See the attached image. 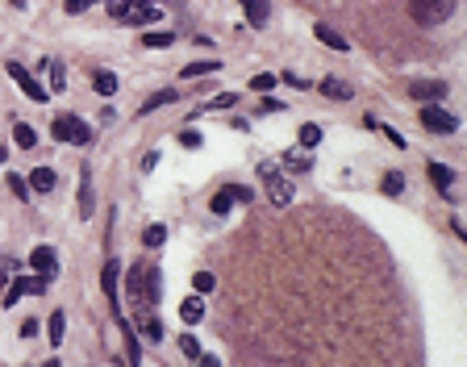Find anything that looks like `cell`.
I'll list each match as a JSON object with an SVG mask.
<instances>
[{
    "instance_id": "6da1fadb",
    "label": "cell",
    "mask_w": 467,
    "mask_h": 367,
    "mask_svg": "<svg viewBox=\"0 0 467 367\" xmlns=\"http://www.w3.org/2000/svg\"><path fill=\"white\" fill-rule=\"evenodd\" d=\"M125 296H130V309L138 313V318H146V313L163 300V276H159V268L134 263L130 276H125Z\"/></svg>"
},
{
    "instance_id": "7a4b0ae2",
    "label": "cell",
    "mask_w": 467,
    "mask_h": 367,
    "mask_svg": "<svg viewBox=\"0 0 467 367\" xmlns=\"http://www.w3.org/2000/svg\"><path fill=\"white\" fill-rule=\"evenodd\" d=\"M459 0H409V17L418 21V25H442L451 21Z\"/></svg>"
},
{
    "instance_id": "3957f363",
    "label": "cell",
    "mask_w": 467,
    "mask_h": 367,
    "mask_svg": "<svg viewBox=\"0 0 467 367\" xmlns=\"http://www.w3.org/2000/svg\"><path fill=\"white\" fill-rule=\"evenodd\" d=\"M46 288H50V276H42V272H38V276H17V280L9 284V292H5V300H0V305L13 309L21 296H42Z\"/></svg>"
},
{
    "instance_id": "277c9868",
    "label": "cell",
    "mask_w": 467,
    "mask_h": 367,
    "mask_svg": "<svg viewBox=\"0 0 467 367\" xmlns=\"http://www.w3.org/2000/svg\"><path fill=\"white\" fill-rule=\"evenodd\" d=\"M259 180H263L267 184V196L284 209V204H292V180L288 176H280L272 163H259Z\"/></svg>"
},
{
    "instance_id": "5b68a950",
    "label": "cell",
    "mask_w": 467,
    "mask_h": 367,
    "mask_svg": "<svg viewBox=\"0 0 467 367\" xmlns=\"http://www.w3.org/2000/svg\"><path fill=\"white\" fill-rule=\"evenodd\" d=\"M55 138L59 142H71V146H88L92 142V130L80 117H55Z\"/></svg>"
},
{
    "instance_id": "8992f818",
    "label": "cell",
    "mask_w": 467,
    "mask_h": 367,
    "mask_svg": "<svg viewBox=\"0 0 467 367\" xmlns=\"http://www.w3.org/2000/svg\"><path fill=\"white\" fill-rule=\"evenodd\" d=\"M5 71H9V75L17 80V88H21V92H25L29 100H38V104H46V100H50V88H42V84H38V75H29V71H25L21 63H9Z\"/></svg>"
},
{
    "instance_id": "52a82bcc",
    "label": "cell",
    "mask_w": 467,
    "mask_h": 367,
    "mask_svg": "<svg viewBox=\"0 0 467 367\" xmlns=\"http://www.w3.org/2000/svg\"><path fill=\"white\" fill-rule=\"evenodd\" d=\"M422 126H426L430 134H455V130H459V121H455L446 109H438V104H426V109H422Z\"/></svg>"
},
{
    "instance_id": "ba28073f",
    "label": "cell",
    "mask_w": 467,
    "mask_h": 367,
    "mask_svg": "<svg viewBox=\"0 0 467 367\" xmlns=\"http://www.w3.org/2000/svg\"><path fill=\"white\" fill-rule=\"evenodd\" d=\"M117 259H109L105 263V272H100V288H105V296H109V305H113V313H121V288H117Z\"/></svg>"
},
{
    "instance_id": "9c48e42d",
    "label": "cell",
    "mask_w": 467,
    "mask_h": 367,
    "mask_svg": "<svg viewBox=\"0 0 467 367\" xmlns=\"http://www.w3.org/2000/svg\"><path fill=\"white\" fill-rule=\"evenodd\" d=\"M96 213V196H92V171L88 167H80V217L88 222Z\"/></svg>"
},
{
    "instance_id": "30bf717a",
    "label": "cell",
    "mask_w": 467,
    "mask_h": 367,
    "mask_svg": "<svg viewBox=\"0 0 467 367\" xmlns=\"http://www.w3.org/2000/svg\"><path fill=\"white\" fill-rule=\"evenodd\" d=\"M29 263L42 272V276H50L55 280V272H59V259H55V246H34V254H29Z\"/></svg>"
},
{
    "instance_id": "8fae6325",
    "label": "cell",
    "mask_w": 467,
    "mask_h": 367,
    "mask_svg": "<svg viewBox=\"0 0 467 367\" xmlns=\"http://www.w3.org/2000/svg\"><path fill=\"white\" fill-rule=\"evenodd\" d=\"M409 96H418V100H426V104H438V100L446 96V84H442V80H422V84L409 88Z\"/></svg>"
},
{
    "instance_id": "7c38bea8",
    "label": "cell",
    "mask_w": 467,
    "mask_h": 367,
    "mask_svg": "<svg viewBox=\"0 0 467 367\" xmlns=\"http://www.w3.org/2000/svg\"><path fill=\"white\" fill-rule=\"evenodd\" d=\"M200 318H204V300H200V292L188 296V300H180V322H184V326H196Z\"/></svg>"
},
{
    "instance_id": "4fadbf2b",
    "label": "cell",
    "mask_w": 467,
    "mask_h": 367,
    "mask_svg": "<svg viewBox=\"0 0 467 367\" xmlns=\"http://www.w3.org/2000/svg\"><path fill=\"white\" fill-rule=\"evenodd\" d=\"M267 17H272V5H267V0H246V21H250L254 29H263Z\"/></svg>"
},
{
    "instance_id": "5bb4252c",
    "label": "cell",
    "mask_w": 467,
    "mask_h": 367,
    "mask_svg": "<svg viewBox=\"0 0 467 367\" xmlns=\"http://www.w3.org/2000/svg\"><path fill=\"white\" fill-rule=\"evenodd\" d=\"M426 176H430V184H434V188H442V192L451 196V184H455V171H451V167H442V163H430V167H426Z\"/></svg>"
},
{
    "instance_id": "9a60e30c",
    "label": "cell",
    "mask_w": 467,
    "mask_h": 367,
    "mask_svg": "<svg viewBox=\"0 0 467 367\" xmlns=\"http://www.w3.org/2000/svg\"><path fill=\"white\" fill-rule=\"evenodd\" d=\"M234 104H238V92H221V96H213V100H204L200 109H196V117H200V113H217V109H234Z\"/></svg>"
},
{
    "instance_id": "2e32d148",
    "label": "cell",
    "mask_w": 467,
    "mask_h": 367,
    "mask_svg": "<svg viewBox=\"0 0 467 367\" xmlns=\"http://www.w3.org/2000/svg\"><path fill=\"white\" fill-rule=\"evenodd\" d=\"M130 17H134V25H150V21H159L163 13L150 5V0H142V5H130Z\"/></svg>"
},
{
    "instance_id": "e0dca14e",
    "label": "cell",
    "mask_w": 467,
    "mask_h": 367,
    "mask_svg": "<svg viewBox=\"0 0 467 367\" xmlns=\"http://www.w3.org/2000/svg\"><path fill=\"white\" fill-rule=\"evenodd\" d=\"M176 96H180L176 88H167V92H154V96H146V100H142V109H138V113H154V109H163V104H171Z\"/></svg>"
},
{
    "instance_id": "ac0fdd59",
    "label": "cell",
    "mask_w": 467,
    "mask_h": 367,
    "mask_svg": "<svg viewBox=\"0 0 467 367\" xmlns=\"http://www.w3.org/2000/svg\"><path fill=\"white\" fill-rule=\"evenodd\" d=\"M63 330H67V313H50V326H46L50 346H63Z\"/></svg>"
},
{
    "instance_id": "d6986e66",
    "label": "cell",
    "mask_w": 467,
    "mask_h": 367,
    "mask_svg": "<svg viewBox=\"0 0 467 367\" xmlns=\"http://www.w3.org/2000/svg\"><path fill=\"white\" fill-rule=\"evenodd\" d=\"M313 34H318V42H326V46H334V50H346V38H342V34H334L326 21H318V25H313Z\"/></svg>"
},
{
    "instance_id": "ffe728a7",
    "label": "cell",
    "mask_w": 467,
    "mask_h": 367,
    "mask_svg": "<svg viewBox=\"0 0 467 367\" xmlns=\"http://www.w3.org/2000/svg\"><path fill=\"white\" fill-rule=\"evenodd\" d=\"M322 92H326L330 100H350V96H355V92H350L342 80H334V75H326V80H322Z\"/></svg>"
},
{
    "instance_id": "44dd1931",
    "label": "cell",
    "mask_w": 467,
    "mask_h": 367,
    "mask_svg": "<svg viewBox=\"0 0 467 367\" xmlns=\"http://www.w3.org/2000/svg\"><path fill=\"white\" fill-rule=\"evenodd\" d=\"M171 42H176L171 29H150V34H142V46H150V50H163V46H171Z\"/></svg>"
},
{
    "instance_id": "7402d4cb",
    "label": "cell",
    "mask_w": 467,
    "mask_h": 367,
    "mask_svg": "<svg viewBox=\"0 0 467 367\" xmlns=\"http://www.w3.org/2000/svg\"><path fill=\"white\" fill-rule=\"evenodd\" d=\"M284 167L296 176V171H309V167H313V159H309L304 150H288V154H284Z\"/></svg>"
},
{
    "instance_id": "603a6c76",
    "label": "cell",
    "mask_w": 467,
    "mask_h": 367,
    "mask_svg": "<svg viewBox=\"0 0 467 367\" xmlns=\"http://www.w3.org/2000/svg\"><path fill=\"white\" fill-rule=\"evenodd\" d=\"M13 142H17L21 150H34V146H38V134H34L25 121H17V126H13Z\"/></svg>"
},
{
    "instance_id": "cb8c5ba5",
    "label": "cell",
    "mask_w": 467,
    "mask_h": 367,
    "mask_svg": "<svg viewBox=\"0 0 467 367\" xmlns=\"http://www.w3.org/2000/svg\"><path fill=\"white\" fill-rule=\"evenodd\" d=\"M217 67H221L217 59H204V63H188V67H184L180 75H184V80H196V75H213Z\"/></svg>"
},
{
    "instance_id": "d4e9b609",
    "label": "cell",
    "mask_w": 467,
    "mask_h": 367,
    "mask_svg": "<svg viewBox=\"0 0 467 367\" xmlns=\"http://www.w3.org/2000/svg\"><path fill=\"white\" fill-rule=\"evenodd\" d=\"M29 184H34L38 192H50V188H55V171H50V167H34Z\"/></svg>"
},
{
    "instance_id": "484cf974",
    "label": "cell",
    "mask_w": 467,
    "mask_h": 367,
    "mask_svg": "<svg viewBox=\"0 0 467 367\" xmlns=\"http://www.w3.org/2000/svg\"><path fill=\"white\" fill-rule=\"evenodd\" d=\"M50 92H67V67L59 59L50 63Z\"/></svg>"
},
{
    "instance_id": "4316f807",
    "label": "cell",
    "mask_w": 467,
    "mask_h": 367,
    "mask_svg": "<svg viewBox=\"0 0 467 367\" xmlns=\"http://www.w3.org/2000/svg\"><path fill=\"white\" fill-rule=\"evenodd\" d=\"M92 84H96V92H100V96H113V92H117V75H113V71H96V80H92Z\"/></svg>"
},
{
    "instance_id": "83f0119b",
    "label": "cell",
    "mask_w": 467,
    "mask_h": 367,
    "mask_svg": "<svg viewBox=\"0 0 467 367\" xmlns=\"http://www.w3.org/2000/svg\"><path fill=\"white\" fill-rule=\"evenodd\" d=\"M380 188H384L388 196H400V192H405V176H400V171H384V180H380Z\"/></svg>"
},
{
    "instance_id": "f1b7e54d",
    "label": "cell",
    "mask_w": 467,
    "mask_h": 367,
    "mask_svg": "<svg viewBox=\"0 0 467 367\" xmlns=\"http://www.w3.org/2000/svg\"><path fill=\"white\" fill-rule=\"evenodd\" d=\"M167 242V226H146V234H142V246H163Z\"/></svg>"
},
{
    "instance_id": "f546056e",
    "label": "cell",
    "mask_w": 467,
    "mask_h": 367,
    "mask_svg": "<svg viewBox=\"0 0 467 367\" xmlns=\"http://www.w3.org/2000/svg\"><path fill=\"white\" fill-rule=\"evenodd\" d=\"M230 204H234V192H230V188H221V192L209 200V209H213L217 217H226V213H230Z\"/></svg>"
},
{
    "instance_id": "4dcf8cb0",
    "label": "cell",
    "mask_w": 467,
    "mask_h": 367,
    "mask_svg": "<svg viewBox=\"0 0 467 367\" xmlns=\"http://www.w3.org/2000/svg\"><path fill=\"white\" fill-rule=\"evenodd\" d=\"M142 334H146L150 342L163 338V326H159V318H154V313H146V318H142Z\"/></svg>"
},
{
    "instance_id": "1f68e13d",
    "label": "cell",
    "mask_w": 467,
    "mask_h": 367,
    "mask_svg": "<svg viewBox=\"0 0 467 367\" xmlns=\"http://www.w3.org/2000/svg\"><path fill=\"white\" fill-rule=\"evenodd\" d=\"M318 142H322V130H318V126H300V146H304V150H313Z\"/></svg>"
},
{
    "instance_id": "d6a6232c",
    "label": "cell",
    "mask_w": 467,
    "mask_h": 367,
    "mask_svg": "<svg viewBox=\"0 0 467 367\" xmlns=\"http://www.w3.org/2000/svg\"><path fill=\"white\" fill-rule=\"evenodd\" d=\"M213 284H217L213 272H196V276H192V288H196L200 296H204V292H213Z\"/></svg>"
},
{
    "instance_id": "836d02e7",
    "label": "cell",
    "mask_w": 467,
    "mask_h": 367,
    "mask_svg": "<svg viewBox=\"0 0 467 367\" xmlns=\"http://www.w3.org/2000/svg\"><path fill=\"white\" fill-rule=\"evenodd\" d=\"M130 5H134V0H109V17L113 21H125L130 17Z\"/></svg>"
},
{
    "instance_id": "e575fe53",
    "label": "cell",
    "mask_w": 467,
    "mask_h": 367,
    "mask_svg": "<svg viewBox=\"0 0 467 367\" xmlns=\"http://www.w3.org/2000/svg\"><path fill=\"white\" fill-rule=\"evenodd\" d=\"M250 88H254V92H263V96H267V92H272V88H276V75H272V71H263V75H254V80H250Z\"/></svg>"
},
{
    "instance_id": "d590c367",
    "label": "cell",
    "mask_w": 467,
    "mask_h": 367,
    "mask_svg": "<svg viewBox=\"0 0 467 367\" xmlns=\"http://www.w3.org/2000/svg\"><path fill=\"white\" fill-rule=\"evenodd\" d=\"M180 351H184V355H188V359H192V363H196V359H200V342H196V338H192V334H184V338H180Z\"/></svg>"
},
{
    "instance_id": "8d00e7d4",
    "label": "cell",
    "mask_w": 467,
    "mask_h": 367,
    "mask_svg": "<svg viewBox=\"0 0 467 367\" xmlns=\"http://www.w3.org/2000/svg\"><path fill=\"white\" fill-rule=\"evenodd\" d=\"M9 188H13V196H17V200H25V196H29V188H25V180H21V176H9Z\"/></svg>"
},
{
    "instance_id": "74e56055",
    "label": "cell",
    "mask_w": 467,
    "mask_h": 367,
    "mask_svg": "<svg viewBox=\"0 0 467 367\" xmlns=\"http://www.w3.org/2000/svg\"><path fill=\"white\" fill-rule=\"evenodd\" d=\"M376 130H384V138H388L392 146H400V150H405V138H400V130H388V126H380V121H376Z\"/></svg>"
},
{
    "instance_id": "f35d334b",
    "label": "cell",
    "mask_w": 467,
    "mask_h": 367,
    "mask_svg": "<svg viewBox=\"0 0 467 367\" xmlns=\"http://www.w3.org/2000/svg\"><path fill=\"white\" fill-rule=\"evenodd\" d=\"M180 146L196 150V146H200V134H196V130H184V134H180Z\"/></svg>"
},
{
    "instance_id": "ab89813d",
    "label": "cell",
    "mask_w": 467,
    "mask_h": 367,
    "mask_svg": "<svg viewBox=\"0 0 467 367\" xmlns=\"http://www.w3.org/2000/svg\"><path fill=\"white\" fill-rule=\"evenodd\" d=\"M154 167H159V150H146L142 154V171H154Z\"/></svg>"
},
{
    "instance_id": "60d3db41",
    "label": "cell",
    "mask_w": 467,
    "mask_h": 367,
    "mask_svg": "<svg viewBox=\"0 0 467 367\" xmlns=\"http://www.w3.org/2000/svg\"><path fill=\"white\" fill-rule=\"evenodd\" d=\"M230 192H234V200H242V204H250V200H254V192H250V188H242V184H234Z\"/></svg>"
},
{
    "instance_id": "b9f144b4",
    "label": "cell",
    "mask_w": 467,
    "mask_h": 367,
    "mask_svg": "<svg viewBox=\"0 0 467 367\" xmlns=\"http://www.w3.org/2000/svg\"><path fill=\"white\" fill-rule=\"evenodd\" d=\"M88 5H96V0H67V13H84Z\"/></svg>"
},
{
    "instance_id": "7bdbcfd3",
    "label": "cell",
    "mask_w": 467,
    "mask_h": 367,
    "mask_svg": "<svg viewBox=\"0 0 467 367\" xmlns=\"http://www.w3.org/2000/svg\"><path fill=\"white\" fill-rule=\"evenodd\" d=\"M284 84H292V88H309V84H304L300 75H292V71H284Z\"/></svg>"
},
{
    "instance_id": "ee69618b",
    "label": "cell",
    "mask_w": 467,
    "mask_h": 367,
    "mask_svg": "<svg viewBox=\"0 0 467 367\" xmlns=\"http://www.w3.org/2000/svg\"><path fill=\"white\" fill-rule=\"evenodd\" d=\"M5 159H9V154H5V146H0V163H5Z\"/></svg>"
},
{
    "instance_id": "f6af8a7d",
    "label": "cell",
    "mask_w": 467,
    "mask_h": 367,
    "mask_svg": "<svg viewBox=\"0 0 467 367\" xmlns=\"http://www.w3.org/2000/svg\"><path fill=\"white\" fill-rule=\"evenodd\" d=\"M13 5H17V9H25V0H13Z\"/></svg>"
},
{
    "instance_id": "bcb514c9",
    "label": "cell",
    "mask_w": 467,
    "mask_h": 367,
    "mask_svg": "<svg viewBox=\"0 0 467 367\" xmlns=\"http://www.w3.org/2000/svg\"><path fill=\"white\" fill-rule=\"evenodd\" d=\"M242 5H246V0H242Z\"/></svg>"
}]
</instances>
